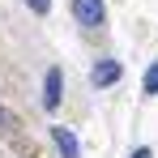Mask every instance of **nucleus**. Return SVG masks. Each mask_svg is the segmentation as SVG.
<instances>
[{
    "mask_svg": "<svg viewBox=\"0 0 158 158\" xmlns=\"http://www.w3.org/2000/svg\"><path fill=\"white\" fill-rule=\"evenodd\" d=\"M73 17L81 26H103L107 9H103V0H73Z\"/></svg>",
    "mask_w": 158,
    "mask_h": 158,
    "instance_id": "f257e3e1",
    "label": "nucleus"
},
{
    "mask_svg": "<svg viewBox=\"0 0 158 158\" xmlns=\"http://www.w3.org/2000/svg\"><path fill=\"white\" fill-rule=\"evenodd\" d=\"M60 90H64V73L52 64V69H47V77H43V107H47V111L60 107Z\"/></svg>",
    "mask_w": 158,
    "mask_h": 158,
    "instance_id": "f03ea898",
    "label": "nucleus"
},
{
    "mask_svg": "<svg viewBox=\"0 0 158 158\" xmlns=\"http://www.w3.org/2000/svg\"><path fill=\"white\" fill-rule=\"evenodd\" d=\"M120 73H124V69H120V60H98V64H94V73H90V81L103 90V85H115Z\"/></svg>",
    "mask_w": 158,
    "mask_h": 158,
    "instance_id": "7ed1b4c3",
    "label": "nucleus"
},
{
    "mask_svg": "<svg viewBox=\"0 0 158 158\" xmlns=\"http://www.w3.org/2000/svg\"><path fill=\"white\" fill-rule=\"evenodd\" d=\"M52 141L60 150V158H81V141L73 137V128H52Z\"/></svg>",
    "mask_w": 158,
    "mask_h": 158,
    "instance_id": "20e7f679",
    "label": "nucleus"
},
{
    "mask_svg": "<svg viewBox=\"0 0 158 158\" xmlns=\"http://www.w3.org/2000/svg\"><path fill=\"white\" fill-rule=\"evenodd\" d=\"M141 85H145V94H158V64L145 69V81H141Z\"/></svg>",
    "mask_w": 158,
    "mask_h": 158,
    "instance_id": "39448f33",
    "label": "nucleus"
},
{
    "mask_svg": "<svg viewBox=\"0 0 158 158\" xmlns=\"http://www.w3.org/2000/svg\"><path fill=\"white\" fill-rule=\"evenodd\" d=\"M26 4H30V13H39V17H43V13L52 9V0H26Z\"/></svg>",
    "mask_w": 158,
    "mask_h": 158,
    "instance_id": "423d86ee",
    "label": "nucleus"
},
{
    "mask_svg": "<svg viewBox=\"0 0 158 158\" xmlns=\"http://www.w3.org/2000/svg\"><path fill=\"white\" fill-rule=\"evenodd\" d=\"M132 158H154V154H150V150H145V145H141V150H132Z\"/></svg>",
    "mask_w": 158,
    "mask_h": 158,
    "instance_id": "0eeeda50",
    "label": "nucleus"
}]
</instances>
